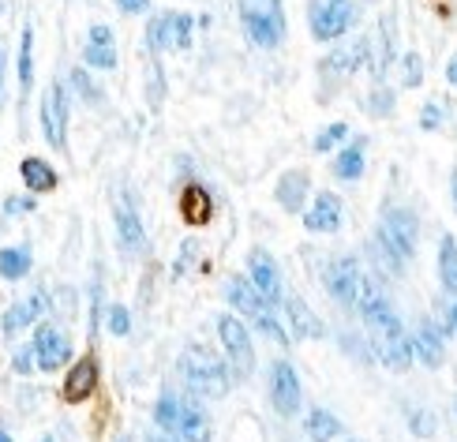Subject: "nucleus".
I'll return each instance as SVG.
<instances>
[{
	"mask_svg": "<svg viewBox=\"0 0 457 442\" xmlns=\"http://www.w3.org/2000/svg\"><path fill=\"white\" fill-rule=\"evenodd\" d=\"M177 438L180 442H211V420H206V413L195 405V401H184Z\"/></svg>",
	"mask_w": 457,
	"mask_h": 442,
	"instance_id": "nucleus-23",
	"label": "nucleus"
},
{
	"mask_svg": "<svg viewBox=\"0 0 457 442\" xmlns=\"http://www.w3.org/2000/svg\"><path fill=\"white\" fill-rule=\"evenodd\" d=\"M83 61L98 71H112L117 68V46H112V30L105 23H94L90 27V42L83 49Z\"/></svg>",
	"mask_w": 457,
	"mask_h": 442,
	"instance_id": "nucleus-18",
	"label": "nucleus"
},
{
	"mask_svg": "<svg viewBox=\"0 0 457 442\" xmlns=\"http://www.w3.org/2000/svg\"><path fill=\"white\" fill-rule=\"evenodd\" d=\"M192 15L187 12H169L162 19H154L146 30L150 49H187L192 46Z\"/></svg>",
	"mask_w": 457,
	"mask_h": 442,
	"instance_id": "nucleus-9",
	"label": "nucleus"
},
{
	"mask_svg": "<svg viewBox=\"0 0 457 442\" xmlns=\"http://www.w3.org/2000/svg\"><path fill=\"white\" fill-rule=\"evenodd\" d=\"M412 431H416V435H424V438H431V435H435V416H431L428 409L412 413Z\"/></svg>",
	"mask_w": 457,
	"mask_h": 442,
	"instance_id": "nucleus-36",
	"label": "nucleus"
},
{
	"mask_svg": "<svg viewBox=\"0 0 457 442\" xmlns=\"http://www.w3.org/2000/svg\"><path fill=\"white\" fill-rule=\"evenodd\" d=\"M337 225H341V199L334 191H319L308 214H303V229L308 233H337Z\"/></svg>",
	"mask_w": 457,
	"mask_h": 442,
	"instance_id": "nucleus-16",
	"label": "nucleus"
},
{
	"mask_svg": "<svg viewBox=\"0 0 457 442\" xmlns=\"http://www.w3.org/2000/svg\"><path fill=\"white\" fill-rule=\"evenodd\" d=\"M341 139H349V128H345V124H330V128H322V131H319L315 150H319V154H327V150H334Z\"/></svg>",
	"mask_w": 457,
	"mask_h": 442,
	"instance_id": "nucleus-32",
	"label": "nucleus"
},
{
	"mask_svg": "<svg viewBox=\"0 0 457 442\" xmlns=\"http://www.w3.org/2000/svg\"><path fill=\"white\" fill-rule=\"evenodd\" d=\"M303 199H308V172H303V169L285 172V177L278 180V203H281V210L296 214V210L303 206Z\"/></svg>",
	"mask_w": 457,
	"mask_h": 442,
	"instance_id": "nucleus-24",
	"label": "nucleus"
},
{
	"mask_svg": "<svg viewBox=\"0 0 457 442\" xmlns=\"http://www.w3.org/2000/svg\"><path fill=\"white\" fill-rule=\"evenodd\" d=\"M42 442H53V438H42Z\"/></svg>",
	"mask_w": 457,
	"mask_h": 442,
	"instance_id": "nucleus-47",
	"label": "nucleus"
},
{
	"mask_svg": "<svg viewBox=\"0 0 457 442\" xmlns=\"http://www.w3.org/2000/svg\"><path fill=\"white\" fill-rule=\"evenodd\" d=\"M446 79H450V83H453V87H457V56H453V61H450V64H446Z\"/></svg>",
	"mask_w": 457,
	"mask_h": 442,
	"instance_id": "nucleus-42",
	"label": "nucleus"
},
{
	"mask_svg": "<svg viewBox=\"0 0 457 442\" xmlns=\"http://www.w3.org/2000/svg\"><path fill=\"white\" fill-rule=\"evenodd\" d=\"M439 274H443V285L457 296V240L450 233L439 244Z\"/></svg>",
	"mask_w": 457,
	"mask_h": 442,
	"instance_id": "nucleus-30",
	"label": "nucleus"
},
{
	"mask_svg": "<svg viewBox=\"0 0 457 442\" xmlns=\"http://www.w3.org/2000/svg\"><path fill=\"white\" fill-rule=\"evenodd\" d=\"M327 289L345 304V307H356L360 315L371 312L375 304H383L386 293L378 289V281H371L364 274V266H360L356 259H334L330 271H327Z\"/></svg>",
	"mask_w": 457,
	"mask_h": 442,
	"instance_id": "nucleus-3",
	"label": "nucleus"
},
{
	"mask_svg": "<svg viewBox=\"0 0 457 442\" xmlns=\"http://www.w3.org/2000/svg\"><path fill=\"white\" fill-rule=\"evenodd\" d=\"M177 210H180L184 225L203 229V225H211V218H214V199H211V191H206L203 184H187L180 191V199H177Z\"/></svg>",
	"mask_w": 457,
	"mask_h": 442,
	"instance_id": "nucleus-14",
	"label": "nucleus"
},
{
	"mask_svg": "<svg viewBox=\"0 0 457 442\" xmlns=\"http://www.w3.org/2000/svg\"><path fill=\"white\" fill-rule=\"evenodd\" d=\"M180 409H184V401L177 394H162L158 397V405H154V424L169 435H177V424H180Z\"/></svg>",
	"mask_w": 457,
	"mask_h": 442,
	"instance_id": "nucleus-28",
	"label": "nucleus"
},
{
	"mask_svg": "<svg viewBox=\"0 0 457 442\" xmlns=\"http://www.w3.org/2000/svg\"><path fill=\"white\" fill-rule=\"evenodd\" d=\"M247 274H252V285L259 289V296L266 304H278L281 300V271L270 252H262V247H255L252 255H247Z\"/></svg>",
	"mask_w": 457,
	"mask_h": 442,
	"instance_id": "nucleus-13",
	"label": "nucleus"
},
{
	"mask_svg": "<svg viewBox=\"0 0 457 442\" xmlns=\"http://www.w3.org/2000/svg\"><path fill=\"white\" fill-rule=\"evenodd\" d=\"M416 237H420V225H416V214H412V210H405V206L386 210L383 221H378V240H383L386 252H394L397 263L412 259Z\"/></svg>",
	"mask_w": 457,
	"mask_h": 442,
	"instance_id": "nucleus-7",
	"label": "nucleus"
},
{
	"mask_svg": "<svg viewBox=\"0 0 457 442\" xmlns=\"http://www.w3.org/2000/svg\"><path fill=\"white\" fill-rule=\"evenodd\" d=\"M364 322H368V330H371L375 356L386 363V371L405 375V371L412 368V341H409V334H405L402 319L394 315L390 300L375 304L371 312H364Z\"/></svg>",
	"mask_w": 457,
	"mask_h": 442,
	"instance_id": "nucleus-1",
	"label": "nucleus"
},
{
	"mask_svg": "<svg viewBox=\"0 0 457 442\" xmlns=\"http://www.w3.org/2000/svg\"><path fill=\"white\" fill-rule=\"evenodd\" d=\"M308 435H312V442H334L341 435V420L334 413H327V409H312Z\"/></svg>",
	"mask_w": 457,
	"mask_h": 442,
	"instance_id": "nucleus-27",
	"label": "nucleus"
},
{
	"mask_svg": "<svg viewBox=\"0 0 457 442\" xmlns=\"http://www.w3.org/2000/svg\"><path fill=\"white\" fill-rule=\"evenodd\" d=\"M364 53H368V42H360V46H345V49L330 53L327 61H322V68H327V71H337V75H345V71H356V64L364 61Z\"/></svg>",
	"mask_w": 457,
	"mask_h": 442,
	"instance_id": "nucleus-29",
	"label": "nucleus"
},
{
	"mask_svg": "<svg viewBox=\"0 0 457 442\" xmlns=\"http://www.w3.org/2000/svg\"><path fill=\"white\" fill-rule=\"evenodd\" d=\"M30 349H34V360H37V368L42 371H61L64 363L71 360V341L64 338V330H56L53 322L37 326Z\"/></svg>",
	"mask_w": 457,
	"mask_h": 442,
	"instance_id": "nucleus-10",
	"label": "nucleus"
},
{
	"mask_svg": "<svg viewBox=\"0 0 457 442\" xmlns=\"http://www.w3.org/2000/svg\"><path fill=\"white\" fill-rule=\"evenodd\" d=\"M117 8H120L124 15H143V12L150 8V0H117Z\"/></svg>",
	"mask_w": 457,
	"mask_h": 442,
	"instance_id": "nucleus-38",
	"label": "nucleus"
},
{
	"mask_svg": "<svg viewBox=\"0 0 457 442\" xmlns=\"http://www.w3.org/2000/svg\"><path fill=\"white\" fill-rule=\"evenodd\" d=\"M34 83V30L23 27V38H19V87H23V94L30 90Z\"/></svg>",
	"mask_w": 457,
	"mask_h": 442,
	"instance_id": "nucleus-31",
	"label": "nucleus"
},
{
	"mask_svg": "<svg viewBox=\"0 0 457 442\" xmlns=\"http://www.w3.org/2000/svg\"><path fill=\"white\" fill-rule=\"evenodd\" d=\"M409 341H412V356L420 360L424 368H439V363H443V334L435 330L431 322L416 326V334Z\"/></svg>",
	"mask_w": 457,
	"mask_h": 442,
	"instance_id": "nucleus-20",
	"label": "nucleus"
},
{
	"mask_svg": "<svg viewBox=\"0 0 457 442\" xmlns=\"http://www.w3.org/2000/svg\"><path fill=\"white\" fill-rule=\"evenodd\" d=\"M240 4V23L244 34L252 38L259 49H274L285 38V12L281 0H237Z\"/></svg>",
	"mask_w": 457,
	"mask_h": 442,
	"instance_id": "nucleus-4",
	"label": "nucleus"
},
{
	"mask_svg": "<svg viewBox=\"0 0 457 442\" xmlns=\"http://www.w3.org/2000/svg\"><path fill=\"white\" fill-rule=\"evenodd\" d=\"M285 300V315H289V326H293V334H296V341H315V338H322L327 334V326H322V319L312 312L308 304H303L296 293H289V296H281Z\"/></svg>",
	"mask_w": 457,
	"mask_h": 442,
	"instance_id": "nucleus-17",
	"label": "nucleus"
},
{
	"mask_svg": "<svg viewBox=\"0 0 457 442\" xmlns=\"http://www.w3.org/2000/svg\"><path fill=\"white\" fill-rule=\"evenodd\" d=\"M424 128L431 131V128H439V105H428V113H424Z\"/></svg>",
	"mask_w": 457,
	"mask_h": 442,
	"instance_id": "nucleus-40",
	"label": "nucleus"
},
{
	"mask_svg": "<svg viewBox=\"0 0 457 442\" xmlns=\"http://www.w3.org/2000/svg\"><path fill=\"white\" fill-rule=\"evenodd\" d=\"M453 203H457V177H453Z\"/></svg>",
	"mask_w": 457,
	"mask_h": 442,
	"instance_id": "nucleus-45",
	"label": "nucleus"
},
{
	"mask_svg": "<svg viewBox=\"0 0 457 442\" xmlns=\"http://www.w3.org/2000/svg\"><path fill=\"white\" fill-rule=\"evenodd\" d=\"M225 296H228V304H233L244 319H252L259 326V334H266V338L278 341V345H289L285 330H281V326L274 322V315H270V304L259 296V289L247 278H228L225 281Z\"/></svg>",
	"mask_w": 457,
	"mask_h": 442,
	"instance_id": "nucleus-5",
	"label": "nucleus"
},
{
	"mask_svg": "<svg viewBox=\"0 0 457 442\" xmlns=\"http://www.w3.org/2000/svg\"><path fill=\"white\" fill-rule=\"evenodd\" d=\"M146 442H177V435H169V431H158V435H150Z\"/></svg>",
	"mask_w": 457,
	"mask_h": 442,
	"instance_id": "nucleus-41",
	"label": "nucleus"
},
{
	"mask_svg": "<svg viewBox=\"0 0 457 442\" xmlns=\"http://www.w3.org/2000/svg\"><path fill=\"white\" fill-rule=\"evenodd\" d=\"M453 322H457V307H453Z\"/></svg>",
	"mask_w": 457,
	"mask_h": 442,
	"instance_id": "nucleus-46",
	"label": "nucleus"
},
{
	"mask_svg": "<svg viewBox=\"0 0 457 442\" xmlns=\"http://www.w3.org/2000/svg\"><path fill=\"white\" fill-rule=\"evenodd\" d=\"M0 442H12V435H8V431H0Z\"/></svg>",
	"mask_w": 457,
	"mask_h": 442,
	"instance_id": "nucleus-44",
	"label": "nucleus"
},
{
	"mask_svg": "<svg viewBox=\"0 0 457 442\" xmlns=\"http://www.w3.org/2000/svg\"><path fill=\"white\" fill-rule=\"evenodd\" d=\"M42 131L46 143L64 150V131H68V94L64 83H49L42 94Z\"/></svg>",
	"mask_w": 457,
	"mask_h": 442,
	"instance_id": "nucleus-11",
	"label": "nucleus"
},
{
	"mask_svg": "<svg viewBox=\"0 0 457 442\" xmlns=\"http://www.w3.org/2000/svg\"><path fill=\"white\" fill-rule=\"evenodd\" d=\"M353 19H356L353 0H315L308 23H312L315 42H337L341 34H349Z\"/></svg>",
	"mask_w": 457,
	"mask_h": 442,
	"instance_id": "nucleus-8",
	"label": "nucleus"
},
{
	"mask_svg": "<svg viewBox=\"0 0 457 442\" xmlns=\"http://www.w3.org/2000/svg\"><path fill=\"white\" fill-rule=\"evenodd\" d=\"M30 206H34L30 199H8L4 203V214H23V210H30Z\"/></svg>",
	"mask_w": 457,
	"mask_h": 442,
	"instance_id": "nucleus-39",
	"label": "nucleus"
},
{
	"mask_svg": "<svg viewBox=\"0 0 457 442\" xmlns=\"http://www.w3.org/2000/svg\"><path fill=\"white\" fill-rule=\"evenodd\" d=\"M30 247L23 244H15V247H0V278L4 281H19V278H27L30 274Z\"/></svg>",
	"mask_w": 457,
	"mask_h": 442,
	"instance_id": "nucleus-25",
	"label": "nucleus"
},
{
	"mask_svg": "<svg viewBox=\"0 0 457 442\" xmlns=\"http://www.w3.org/2000/svg\"><path fill=\"white\" fill-rule=\"evenodd\" d=\"M405 87H420L424 83V61L416 53H405V75H402Z\"/></svg>",
	"mask_w": 457,
	"mask_h": 442,
	"instance_id": "nucleus-35",
	"label": "nucleus"
},
{
	"mask_svg": "<svg viewBox=\"0 0 457 442\" xmlns=\"http://www.w3.org/2000/svg\"><path fill=\"white\" fill-rule=\"evenodd\" d=\"M49 307V296L46 293H34V296H27V300H19V304H12L8 312H4V334L8 338H15L19 330H27V326L42 315Z\"/></svg>",
	"mask_w": 457,
	"mask_h": 442,
	"instance_id": "nucleus-19",
	"label": "nucleus"
},
{
	"mask_svg": "<svg viewBox=\"0 0 457 442\" xmlns=\"http://www.w3.org/2000/svg\"><path fill=\"white\" fill-rule=\"evenodd\" d=\"M0 87H4V53H0Z\"/></svg>",
	"mask_w": 457,
	"mask_h": 442,
	"instance_id": "nucleus-43",
	"label": "nucleus"
},
{
	"mask_svg": "<svg viewBox=\"0 0 457 442\" xmlns=\"http://www.w3.org/2000/svg\"><path fill=\"white\" fill-rule=\"evenodd\" d=\"M98 390V360L94 356H83L75 368L68 371V379H64V401L68 405H83V401Z\"/></svg>",
	"mask_w": 457,
	"mask_h": 442,
	"instance_id": "nucleus-15",
	"label": "nucleus"
},
{
	"mask_svg": "<svg viewBox=\"0 0 457 442\" xmlns=\"http://www.w3.org/2000/svg\"><path fill=\"white\" fill-rule=\"evenodd\" d=\"M105 322H109V330L117 334V338H124V334L131 330V315H128V307H120V304L109 307V319H105Z\"/></svg>",
	"mask_w": 457,
	"mask_h": 442,
	"instance_id": "nucleus-34",
	"label": "nucleus"
},
{
	"mask_svg": "<svg viewBox=\"0 0 457 442\" xmlns=\"http://www.w3.org/2000/svg\"><path fill=\"white\" fill-rule=\"evenodd\" d=\"M218 338H221V349L228 356V371L237 379H252L255 371V349H252V334L240 315H221L218 319Z\"/></svg>",
	"mask_w": 457,
	"mask_h": 442,
	"instance_id": "nucleus-6",
	"label": "nucleus"
},
{
	"mask_svg": "<svg viewBox=\"0 0 457 442\" xmlns=\"http://www.w3.org/2000/svg\"><path fill=\"white\" fill-rule=\"evenodd\" d=\"M360 172H364V139L349 143L334 162V177L337 180H360Z\"/></svg>",
	"mask_w": 457,
	"mask_h": 442,
	"instance_id": "nucleus-26",
	"label": "nucleus"
},
{
	"mask_svg": "<svg viewBox=\"0 0 457 442\" xmlns=\"http://www.w3.org/2000/svg\"><path fill=\"white\" fill-rule=\"evenodd\" d=\"M117 237H120V247L124 255H139L146 247V233H143V221L136 218V210L131 206H117Z\"/></svg>",
	"mask_w": 457,
	"mask_h": 442,
	"instance_id": "nucleus-21",
	"label": "nucleus"
},
{
	"mask_svg": "<svg viewBox=\"0 0 457 442\" xmlns=\"http://www.w3.org/2000/svg\"><path fill=\"white\" fill-rule=\"evenodd\" d=\"M349 442H360V438H349Z\"/></svg>",
	"mask_w": 457,
	"mask_h": 442,
	"instance_id": "nucleus-48",
	"label": "nucleus"
},
{
	"mask_svg": "<svg viewBox=\"0 0 457 442\" xmlns=\"http://www.w3.org/2000/svg\"><path fill=\"white\" fill-rule=\"evenodd\" d=\"M19 177H23L27 191H34V196H46V191H56V184H61V177H56V169L42 158H23V165H19Z\"/></svg>",
	"mask_w": 457,
	"mask_h": 442,
	"instance_id": "nucleus-22",
	"label": "nucleus"
},
{
	"mask_svg": "<svg viewBox=\"0 0 457 442\" xmlns=\"http://www.w3.org/2000/svg\"><path fill=\"white\" fill-rule=\"evenodd\" d=\"M270 401L281 416H296L300 409V379L289 360H274L270 368Z\"/></svg>",
	"mask_w": 457,
	"mask_h": 442,
	"instance_id": "nucleus-12",
	"label": "nucleus"
},
{
	"mask_svg": "<svg viewBox=\"0 0 457 442\" xmlns=\"http://www.w3.org/2000/svg\"><path fill=\"white\" fill-rule=\"evenodd\" d=\"M180 368H184L187 390H192L195 397L218 401V397L228 394V387H233V371H228V363L214 349H206V345H187L184 356H180Z\"/></svg>",
	"mask_w": 457,
	"mask_h": 442,
	"instance_id": "nucleus-2",
	"label": "nucleus"
},
{
	"mask_svg": "<svg viewBox=\"0 0 457 442\" xmlns=\"http://www.w3.org/2000/svg\"><path fill=\"white\" fill-rule=\"evenodd\" d=\"M71 87L83 94V102H90V105H98V102H102V90L90 83V75H87L83 68H75V71H71Z\"/></svg>",
	"mask_w": 457,
	"mask_h": 442,
	"instance_id": "nucleus-33",
	"label": "nucleus"
},
{
	"mask_svg": "<svg viewBox=\"0 0 457 442\" xmlns=\"http://www.w3.org/2000/svg\"><path fill=\"white\" fill-rule=\"evenodd\" d=\"M120 442H131V438H120Z\"/></svg>",
	"mask_w": 457,
	"mask_h": 442,
	"instance_id": "nucleus-49",
	"label": "nucleus"
},
{
	"mask_svg": "<svg viewBox=\"0 0 457 442\" xmlns=\"http://www.w3.org/2000/svg\"><path fill=\"white\" fill-rule=\"evenodd\" d=\"M390 109H394V94H390V90H386V94L378 90V94H375V105H371V113H375V117H383V113H390Z\"/></svg>",
	"mask_w": 457,
	"mask_h": 442,
	"instance_id": "nucleus-37",
	"label": "nucleus"
}]
</instances>
